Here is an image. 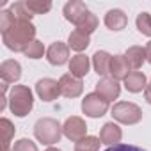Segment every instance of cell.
I'll list each match as a JSON object with an SVG mask.
<instances>
[{"instance_id": "cell-12", "label": "cell", "mask_w": 151, "mask_h": 151, "mask_svg": "<svg viewBox=\"0 0 151 151\" xmlns=\"http://www.w3.org/2000/svg\"><path fill=\"white\" fill-rule=\"evenodd\" d=\"M121 139H123V130L114 121L112 123H105L101 126V130H100V140H101V144H105V146L110 147V146L119 144Z\"/></svg>"}, {"instance_id": "cell-19", "label": "cell", "mask_w": 151, "mask_h": 151, "mask_svg": "<svg viewBox=\"0 0 151 151\" xmlns=\"http://www.w3.org/2000/svg\"><path fill=\"white\" fill-rule=\"evenodd\" d=\"M89 45H91L89 34H86V32H82V30H78V29H75V30L69 34V37H68V46H69L71 50H75V52H82V50H86Z\"/></svg>"}, {"instance_id": "cell-6", "label": "cell", "mask_w": 151, "mask_h": 151, "mask_svg": "<svg viewBox=\"0 0 151 151\" xmlns=\"http://www.w3.org/2000/svg\"><path fill=\"white\" fill-rule=\"evenodd\" d=\"M62 133L71 140V142H78L84 137H87V124L82 117L78 116H71L66 119V123L62 124Z\"/></svg>"}, {"instance_id": "cell-14", "label": "cell", "mask_w": 151, "mask_h": 151, "mask_svg": "<svg viewBox=\"0 0 151 151\" xmlns=\"http://www.w3.org/2000/svg\"><path fill=\"white\" fill-rule=\"evenodd\" d=\"M130 69L132 68H130V64H128L124 55H114L112 57V60H110V75H112L114 80H117V82L124 80L128 75L132 73Z\"/></svg>"}, {"instance_id": "cell-21", "label": "cell", "mask_w": 151, "mask_h": 151, "mask_svg": "<svg viewBox=\"0 0 151 151\" xmlns=\"http://www.w3.org/2000/svg\"><path fill=\"white\" fill-rule=\"evenodd\" d=\"M0 132H2V151H9V146H11L16 128L13 126V123L7 117H2L0 119Z\"/></svg>"}, {"instance_id": "cell-32", "label": "cell", "mask_w": 151, "mask_h": 151, "mask_svg": "<svg viewBox=\"0 0 151 151\" xmlns=\"http://www.w3.org/2000/svg\"><path fill=\"white\" fill-rule=\"evenodd\" d=\"M144 48H146V60L151 64V41H149V43H147Z\"/></svg>"}, {"instance_id": "cell-33", "label": "cell", "mask_w": 151, "mask_h": 151, "mask_svg": "<svg viewBox=\"0 0 151 151\" xmlns=\"http://www.w3.org/2000/svg\"><path fill=\"white\" fill-rule=\"evenodd\" d=\"M46 151H60V149H57V147H48Z\"/></svg>"}, {"instance_id": "cell-18", "label": "cell", "mask_w": 151, "mask_h": 151, "mask_svg": "<svg viewBox=\"0 0 151 151\" xmlns=\"http://www.w3.org/2000/svg\"><path fill=\"white\" fill-rule=\"evenodd\" d=\"M124 87L126 91L130 93H140V91H146L147 87V78L142 71H132L128 77L124 78Z\"/></svg>"}, {"instance_id": "cell-2", "label": "cell", "mask_w": 151, "mask_h": 151, "mask_svg": "<svg viewBox=\"0 0 151 151\" xmlns=\"http://www.w3.org/2000/svg\"><path fill=\"white\" fill-rule=\"evenodd\" d=\"M34 107L32 91L27 86H13L9 93V109L16 117H25Z\"/></svg>"}, {"instance_id": "cell-8", "label": "cell", "mask_w": 151, "mask_h": 151, "mask_svg": "<svg viewBox=\"0 0 151 151\" xmlns=\"http://www.w3.org/2000/svg\"><path fill=\"white\" fill-rule=\"evenodd\" d=\"M59 87H60V94L66 98H78L84 91L82 80L73 77L71 73H66L59 78Z\"/></svg>"}, {"instance_id": "cell-28", "label": "cell", "mask_w": 151, "mask_h": 151, "mask_svg": "<svg viewBox=\"0 0 151 151\" xmlns=\"http://www.w3.org/2000/svg\"><path fill=\"white\" fill-rule=\"evenodd\" d=\"M77 29L91 36V34H93V32L98 29V18H96V14L89 13V14H87V18H86V20H84V22H82V23H80Z\"/></svg>"}, {"instance_id": "cell-22", "label": "cell", "mask_w": 151, "mask_h": 151, "mask_svg": "<svg viewBox=\"0 0 151 151\" xmlns=\"http://www.w3.org/2000/svg\"><path fill=\"white\" fill-rule=\"evenodd\" d=\"M11 13L16 16V20H20V22H30L32 20V11L29 9V6H27V2L25 0H20V2H14L13 6H11Z\"/></svg>"}, {"instance_id": "cell-27", "label": "cell", "mask_w": 151, "mask_h": 151, "mask_svg": "<svg viewBox=\"0 0 151 151\" xmlns=\"http://www.w3.org/2000/svg\"><path fill=\"white\" fill-rule=\"evenodd\" d=\"M23 53H25V57H29V59H41L43 53H45V45H43L41 41L34 39V41L27 46V50H25Z\"/></svg>"}, {"instance_id": "cell-24", "label": "cell", "mask_w": 151, "mask_h": 151, "mask_svg": "<svg viewBox=\"0 0 151 151\" xmlns=\"http://www.w3.org/2000/svg\"><path fill=\"white\" fill-rule=\"evenodd\" d=\"M29 9L32 11V14H46L52 9V2L50 0H25Z\"/></svg>"}, {"instance_id": "cell-31", "label": "cell", "mask_w": 151, "mask_h": 151, "mask_svg": "<svg viewBox=\"0 0 151 151\" xmlns=\"http://www.w3.org/2000/svg\"><path fill=\"white\" fill-rule=\"evenodd\" d=\"M144 98H146V101L151 105V84L146 87V91H144Z\"/></svg>"}, {"instance_id": "cell-16", "label": "cell", "mask_w": 151, "mask_h": 151, "mask_svg": "<svg viewBox=\"0 0 151 151\" xmlns=\"http://www.w3.org/2000/svg\"><path fill=\"white\" fill-rule=\"evenodd\" d=\"M89 68H91V60H89V57L84 55V53L75 55V57H71V60H69V71H71L73 77H77V78L86 77V75L89 73Z\"/></svg>"}, {"instance_id": "cell-25", "label": "cell", "mask_w": 151, "mask_h": 151, "mask_svg": "<svg viewBox=\"0 0 151 151\" xmlns=\"http://www.w3.org/2000/svg\"><path fill=\"white\" fill-rule=\"evenodd\" d=\"M135 25H137V30L147 37H151V14L149 13H140L135 20Z\"/></svg>"}, {"instance_id": "cell-5", "label": "cell", "mask_w": 151, "mask_h": 151, "mask_svg": "<svg viewBox=\"0 0 151 151\" xmlns=\"http://www.w3.org/2000/svg\"><path fill=\"white\" fill-rule=\"evenodd\" d=\"M109 103L103 96H100L98 93H89L86 94V98L82 100V112L89 117H101L107 114L109 110Z\"/></svg>"}, {"instance_id": "cell-26", "label": "cell", "mask_w": 151, "mask_h": 151, "mask_svg": "<svg viewBox=\"0 0 151 151\" xmlns=\"http://www.w3.org/2000/svg\"><path fill=\"white\" fill-rule=\"evenodd\" d=\"M16 23V16L11 13V11H0V32L6 34L7 30L13 29V25Z\"/></svg>"}, {"instance_id": "cell-4", "label": "cell", "mask_w": 151, "mask_h": 151, "mask_svg": "<svg viewBox=\"0 0 151 151\" xmlns=\"http://www.w3.org/2000/svg\"><path fill=\"white\" fill-rule=\"evenodd\" d=\"M112 117L123 124H137L142 119V110L139 105L130 103V101H119L112 107L110 110Z\"/></svg>"}, {"instance_id": "cell-9", "label": "cell", "mask_w": 151, "mask_h": 151, "mask_svg": "<svg viewBox=\"0 0 151 151\" xmlns=\"http://www.w3.org/2000/svg\"><path fill=\"white\" fill-rule=\"evenodd\" d=\"M36 93L43 101H53L59 98L60 87H59V82L53 78H41L36 82Z\"/></svg>"}, {"instance_id": "cell-15", "label": "cell", "mask_w": 151, "mask_h": 151, "mask_svg": "<svg viewBox=\"0 0 151 151\" xmlns=\"http://www.w3.org/2000/svg\"><path fill=\"white\" fill-rule=\"evenodd\" d=\"M126 23H128V18H126V14L121 9H110V11H107V14H105V27L109 30L119 32V30H123L126 27Z\"/></svg>"}, {"instance_id": "cell-10", "label": "cell", "mask_w": 151, "mask_h": 151, "mask_svg": "<svg viewBox=\"0 0 151 151\" xmlns=\"http://www.w3.org/2000/svg\"><path fill=\"white\" fill-rule=\"evenodd\" d=\"M46 59L52 66H62L68 62L69 59V46L57 41V43H52L46 50Z\"/></svg>"}, {"instance_id": "cell-1", "label": "cell", "mask_w": 151, "mask_h": 151, "mask_svg": "<svg viewBox=\"0 0 151 151\" xmlns=\"http://www.w3.org/2000/svg\"><path fill=\"white\" fill-rule=\"evenodd\" d=\"M34 37H36V27L32 25V22H20V20H16L11 30L2 34L4 45L13 52H25L27 46L34 41Z\"/></svg>"}, {"instance_id": "cell-7", "label": "cell", "mask_w": 151, "mask_h": 151, "mask_svg": "<svg viewBox=\"0 0 151 151\" xmlns=\"http://www.w3.org/2000/svg\"><path fill=\"white\" fill-rule=\"evenodd\" d=\"M62 13H64V18H66L69 23H73V25L78 27V25L87 18V14H89L91 11L87 9V6H86L84 2H80V0H71V2H68V4L64 6Z\"/></svg>"}, {"instance_id": "cell-20", "label": "cell", "mask_w": 151, "mask_h": 151, "mask_svg": "<svg viewBox=\"0 0 151 151\" xmlns=\"http://www.w3.org/2000/svg\"><path fill=\"white\" fill-rule=\"evenodd\" d=\"M124 57H126V60H128L132 69H140L144 60H146V48H142V46H130L126 50Z\"/></svg>"}, {"instance_id": "cell-17", "label": "cell", "mask_w": 151, "mask_h": 151, "mask_svg": "<svg viewBox=\"0 0 151 151\" xmlns=\"http://www.w3.org/2000/svg\"><path fill=\"white\" fill-rule=\"evenodd\" d=\"M110 60H112V55L105 50H98L94 52L93 55V66H94V71L100 75V77H107L110 73Z\"/></svg>"}, {"instance_id": "cell-13", "label": "cell", "mask_w": 151, "mask_h": 151, "mask_svg": "<svg viewBox=\"0 0 151 151\" xmlns=\"http://www.w3.org/2000/svg\"><path fill=\"white\" fill-rule=\"evenodd\" d=\"M0 77H2L4 82L7 84H14L22 78V66L18 60H4L2 64H0Z\"/></svg>"}, {"instance_id": "cell-30", "label": "cell", "mask_w": 151, "mask_h": 151, "mask_svg": "<svg viewBox=\"0 0 151 151\" xmlns=\"http://www.w3.org/2000/svg\"><path fill=\"white\" fill-rule=\"evenodd\" d=\"M105 151H146L139 146H133V144H116V146H110L107 147Z\"/></svg>"}, {"instance_id": "cell-29", "label": "cell", "mask_w": 151, "mask_h": 151, "mask_svg": "<svg viewBox=\"0 0 151 151\" xmlns=\"http://www.w3.org/2000/svg\"><path fill=\"white\" fill-rule=\"evenodd\" d=\"M11 151H37V146L30 139H20L18 142H14Z\"/></svg>"}, {"instance_id": "cell-3", "label": "cell", "mask_w": 151, "mask_h": 151, "mask_svg": "<svg viewBox=\"0 0 151 151\" xmlns=\"http://www.w3.org/2000/svg\"><path fill=\"white\" fill-rule=\"evenodd\" d=\"M34 135L39 142L46 144V146H52V144H57L62 137V126L59 124L57 119H52V117H43L39 119L36 124H34Z\"/></svg>"}, {"instance_id": "cell-23", "label": "cell", "mask_w": 151, "mask_h": 151, "mask_svg": "<svg viewBox=\"0 0 151 151\" xmlns=\"http://www.w3.org/2000/svg\"><path fill=\"white\" fill-rule=\"evenodd\" d=\"M100 144H101V140L98 137L87 135L82 140L75 142V151H100Z\"/></svg>"}, {"instance_id": "cell-11", "label": "cell", "mask_w": 151, "mask_h": 151, "mask_svg": "<svg viewBox=\"0 0 151 151\" xmlns=\"http://www.w3.org/2000/svg\"><path fill=\"white\" fill-rule=\"evenodd\" d=\"M96 93H98L100 96H103L107 101H114V100H117L119 94H121V86H119L117 80L105 77V78H101V80L96 84Z\"/></svg>"}]
</instances>
